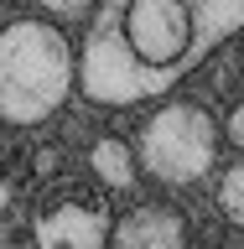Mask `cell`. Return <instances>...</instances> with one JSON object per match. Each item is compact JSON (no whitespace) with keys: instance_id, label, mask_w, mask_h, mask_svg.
<instances>
[{"instance_id":"ba28073f","label":"cell","mask_w":244,"mask_h":249,"mask_svg":"<svg viewBox=\"0 0 244 249\" xmlns=\"http://www.w3.org/2000/svg\"><path fill=\"white\" fill-rule=\"evenodd\" d=\"M218 130H224V140H229L234 151H244V104H234V109H229V120L218 124Z\"/></svg>"},{"instance_id":"5b68a950","label":"cell","mask_w":244,"mask_h":249,"mask_svg":"<svg viewBox=\"0 0 244 249\" xmlns=\"http://www.w3.org/2000/svg\"><path fill=\"white\" fill-rule=\"evenodd\" d=\"M109 244H120V249H177V244H187V229H182L177 208L140 202L120 223H109Z\"/></svg>"},{"instance_id":"277c9868","label":"cell","mask_w":244,"mask_h":249,"mask_svg":"<svg viewBox=\"0 0 244 249\" xmlns=\"http://www.w3.org/2000/svg\"><path fill=\"white\" fill-rule=\"evenodd\" d=\"M31 239L47 249H104L109 244V213L99 202H83V197H68L57 208H47L37 218Z\"/></svg>"},{"instance_id":"7a4b0ae2","label":"cell","mask_w":244,"mask_h":249,"mask_svg":"<svg viewBox=\"0 0 244 249\" xmlns=\"http://www.w3.org/2000/svg\"><path fill=\"white\" fill-rule=\"evenodd\" d=\"M78 89V52L57 21L21 16L0 26V120L42 124Z\"/></svg>"},{"instance_id":"6da1fadb","label":"cell","mask_w":244,"mask_h":249,"mask_svg":"<svg viewBox=\"0 0 244 249\" xmlns=\"http://www.w3.org/2000/svg\"><path fill=\"white\" fill-rule=\"evenodd\" d=\"M244 26V0H104L89 16L78 83L94 104H146Z\"/></svg>"},{"instance_id":"3957f363","label":"cell","mask_w":244,"mask_h":249,"mask_svg":"<svg viewBox=\"0 0 244 249\" xmlns=\"http://www.w3.org/2000/svg\"><path fill=\"white\" fill-rule=\"evenodd\" d=\"M218 140H224V130H218V120L203 104L171 99L140 124V161H146L151 177H161L171 187H187V182L213 171Z\"/></svg>"},{"instance_id":"52a82bcc","label":"cell","mask_w":244,"mask_h":249,"mask_svg":"<svg viewBox=\"0 0 244 249\" xmlns=\"http://www.w3.org/2000/svg\"><path fill=\"white\" fill-rule=\"evenodd\" d=\"M218 213L234 229H244V156L234 166H224V177H218Z\"/></svg>"},{"instance_id":"9c48e42d","label":"cell","mask_w":244,"mask_h":249,"mask_svg":"<svg viewBox=\"0 0 244 249\" xmlns=\"http://www.w3.org/2000/svg\"><path fill=\"white\" fill-rule=\"evenodd\" d=\"M42 11H52V16H83V11H94V0H37Z\"/></svg>"},{"instance_id":"8992f818","label":"cell","mask_w":244,"mask_h":249,"mask_svg":"<svg viewBox=\"0 0 244 249\" xmlns=\"http://www.w3.org/2000/svg\"><path fill=\"white\" fill-rule=\"evenodd\" d=\"M89 171L104 187H130L135 182V151H130L120 135H99L94 151H89Z\"/></svg>"}]
</instances>
